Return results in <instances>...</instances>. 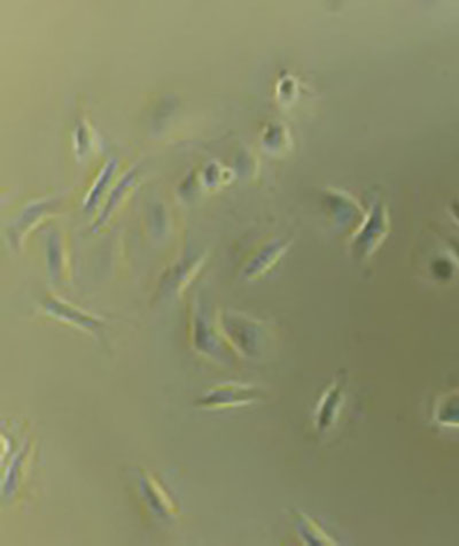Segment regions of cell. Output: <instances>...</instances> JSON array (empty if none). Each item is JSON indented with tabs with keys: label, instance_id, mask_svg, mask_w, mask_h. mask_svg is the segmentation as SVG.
Listing matches in <instances>:
<instances>
[{
	"label": "cell",
	"instance_id": "obj_1",
	"mask_svg": "<svg viewBox=\"0 0 459 546\" xmlns=\"http://www.w3.org/2000/svg\"><path fill=\"white\" fill-rule=\"evenodd\" d=\"M280 253H282V247L277 244L262 251L246 268V276L251 279L265 273L276 263Z\"/></svg>",
	"mask_w": 459,
	"mask_h": 546
},
{
	"label": "cell",
	"instance_id": "obj_2",
	"mask_svg": "<svg viewBox=\"0 0 459 546\" xmlns=\"http://www.w3.org/2000/svg\"><path fill=\"white\" fill-rule=\"evenodd\" d=\"M366 228H368V229L364 230L362 236H359V240H357V242H359L357 247H359L361 251H364V249L368 251V245H369V249L370 247H372L373 240L376 238V237H375V234L380 236L382 234V229L385 228L384 211H382L380 206H377V207H375V209H373L371 222L368 224Z\"/></svg>",
	"mask_w": 459,
	"mask_h": 546
},
{
	"label": "cell",
	"instance_id": "obj_3",
	"mask_svg": "<svg viewBox=\"0 0 459 546\" xmlns=\"http://www.w3.org/2000/svg\"><path fill=\"white\" fill-rule=\"evenodd\" d=\"M114 170L115 162H108L104 170L101 173L100 176H99V179H97V182L94 184L93 189L91 190L90 195L87 197V211H90V209H93L94 206L97 205L101 195L104 193L105 190L107 188L108 182L111 181V176L114 174Z\"/></svg>",
	"mask_w": 459,
	"mask_h": 546
},
{
	"label": "cell",
	"instance_id": "obj_4",
	"mask_svg": "<svg viewBox=\"0 0 459 546\" xmlns=\"http://www.w3.org/2000/svg\"><path fill=\"white\" fill-rule=\"evenodd\" d=\"M47 308L52 313L57 314V317H64L67 320L75 321L78 324H81L84 327H92L96 326V321L89 317H84L83 314L74 312L71 307H67L64 303H57V300H51L47 303Z\"/></svg>",
	"mask_w": 459,
	"mask_h": 546
},
{
	"label": "cell",
	"instance_id": "obj_5",
	"mask_svg": "<svg viewBox=\"0 0 459 546\" xmlns=\"http://www.w3.org/2000/svg\"><path fill=\"white\" fill-rule=\"evenodd\" d=\"M134 183V174H127L125 179H122L120 184L115 188L114 191L111 193L109 200L107 202V205L105 206V211L101 214L100 218L98 220V224L100 226L101 223H104L107 220L108 215L114 211L115 207L118 205V202L125 195L131 184Z\"/></svg>",
	"mask_w": 459,
	"mask_h": 546
},
{
	"label": "cell",
	"instance_id": "obj_6",
	"mask_svg": "<svg viewBox=\"0 0 459 546\" xmlns=\"http://www.w3.org/2000/svg\"><path fill=\"white\" fill-rule=\"evenodd\" d=\"M60 243L57 237L51 238L48 242V251H47V259H48V267H50L51 275L54 279L61 275V267H62V256H61Z\"/></svg>",
	"mask_w": 459,
	"mask_h": 546
},
{
	"label": "cell",
	"instance_id": "obj_7",
	"mask_svg": "<svg viewBox=\"0 0 459 546\" xmlns=\"http://www.w3.org/2000/svg\"><path fill=\"white\" fill-rule=\"evenodd\" d=\"M451 211H453V214L455 215L457 220L459 221V200H456V202H453V205H451Z\"/></svg>",
	"mask_w": 459,
	"mask_h": 546
}]
</instances>
